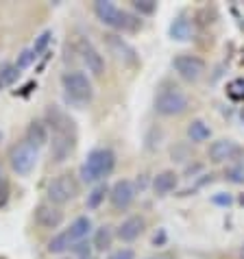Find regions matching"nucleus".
Wrapping results in <instances>:
<instances>
[{"instance_id":"obj_1","label":"nucleus","mask_w":244,"mask_h":259,"mask_svg":"<svg viewBox=\"0 0 244 259\" xmlns=\"http://www.w3.org/2000/svg\"><path fill=\"white\" fill-rule=\"evenodd\" d=\"M46 124L53 131V140H50V159L55 163H63L70 159V155L76 148V126L74 120L68 116L61 107L48 105L46 109Z\"/></svg>"},{"instance_id":"obj_2","label":"nucleus","mask_w":244,"mask_h":259,"mask_svg":"<svg viewBox=\"0 0 244 259\" xmlns=\"http://www.w3.org/2000/svg\"><path fill=\"white\" fill-rule=\"evenodd\" d=\"M94 13L105 26H111V28L122 31V33H135V31H140L142 28L140 16H135V13H131V11L120 9L118 5L109 3V0H96L94 3Z\"/></svg>"},{"instance_id":"obj_3","label":"nucleus","mask_w":244,"mask_h":259,"mask_svg":"<svg viewBox=\"0 0 244 259\" xmlns=\"http://www.w3.org/2000/svg\"><path fill=\"white\" fill-rule=\"evenodd\" d=\"M116 168V153L111 148H94L81 165V179L85 183H96L107 179Z\"/></svg>"},{"instance_id":"obj_4","label":"nucleus","mask_w":244,"mask_h":259,"mask_svg":"<svg viewBox=\"0 0 244 259\" xmlns=\"http://www.w3.org/2000/svg\"><path fill=\"white\" fill-rule=\"evenodd\" d=\"M155 111L164 118H172V116H181V113L188 111L190 107V98L185 96V92L181 88L172 83H164L155 94Z\"/></svg>"},{"instance_id":"obj_5","label":"nucleus","mask_w":244,"mask_h":259,"mask_svg":"<svg viewBox=\"0 0 244 259\" xmlns=\"http://www.w3.org/2000/svg\"><path fill=\"white\" fill-rule=\"evenodd\" d=\"M61 85H63V92H66V98L78 107L90 105L92 98H94V88H92V81L85 72H78V70L66 72L61 76Z\"/></svg>"},{"instance_id":"obj_6","label":"nucleus","mask_w":244,"mask_h":259,"mask_svg":"<svg viewBox=\"0 0 244 259\" xmlns=\"http://www.w3.org/2000/svg\"><path fill=\"white\" fill-rule=\"evenodd\" d=\"M37 159H39V150L35 146H31L26 140L13 144V146L9 148V165H11V170L20 177L31 175V172L35 170V165H37Z\"/></svg>"},{"instance_id":"obj_7","label":"nucleus","mask_w":244,"mask_h":259,"mask_svg":"<svg viewBox=\"0 0 244 259\" xmlns=\"http://www.w3.org/2000/svg\"><path fill=\"white\" fill-rule=\"evenodd\" d=\"M78 192V185L76 181L72 179V175H68V172H63V175H57L53 181L48 183L46 188V196H48V203L59 207V205H66L70 203Z\"/></svg>"},{"instance_id":"obj_8","label":"nucleus","mask_w":244,"mask_h":259,"mask_svg":"<svg viewBox=\"0 0 244 259\" xmlns=\"http://www.w3.org/2000/svg\"><path fill=\"white\" fill-rule=\"evenodd\" d=\"M103 39H105V46H107V50L116 57L118 61H122L125 66H129V68H135L140 63V55H138V50H135L129 41L122 37V35H118V33H105L103 35Z\"/></svg>"},{"instance_id":"obj_9","label":"nucleus","mask_w":244,"mask_h":259,"mask_svg":"<svg viewBox=\"0 0 244 259\" xmlns=\"http://www.w3.org/2000/svg\"><path fill=\"white\" fill-rule=\"evenodd\" d=\"M172 68H175L177 74L188 83H196L207 70L205 61L196 55H177L175 59H172Z\"/></svg>"},{"instance_id":"obj_10","label":"nucleus","mask_w":244,"mask_h":259,"mask_svg":"<svg viewBox=\"0 0 244 259\" xmlns=\"http://www.w3.org/2000/svg\"><path fill=\"white\" fill-rule=\"evenodd\" d=\"M76 50L81 55V61L92 76H103L105 74V57L100 55V50L92 44L88 37H81L76 41Z\"/></svg>"},{"instance_id":"obj_11","label":"nucleus","mask_w":244,"mask_h":259,"mask_svg":"<svg viewBox=\"0 0 244 259\" xmlns=\"http://www.w3.org/2000/svg\"><path fill=\"white\" fill-rule=\"evenodd\" d=\"M135 196H138V188H135L133 181L129 179H120L109 188V200H111V207L116 211H125L133 205Z\"/></svg>"},{"instance_id":"obj_12","label":"nucleus","mask_w":244,"mask_h":259,"mask_svg":"<svg viewBox=\"0 0 244 259\" xmlns=\"http://www.w3.org/2000/svg\"><path fill=\"white\" fill-rule=\"evenodd\" d=\"M35 225L46 229V231H53V229H59L61 222H63V211L59 209V207L50 205V203H39L37 207H35Z\"/></svg>"},{"instance_id":"obj_13","label":"nucleus","mask_w":244,"mask_h":259,"mask_svg":"<svg viewBox=\"0 0 244 259\" xmlns=\"http://www.w3.org/2000/svg\"><path fill=\"white\" fill-rule=\"evenodd\" d=\"M144 229H146V220L142 218V215H129L127 220H122L118 229H116V237L120 242H135L138 237L144 233Z\"/></svg>"},{"instance_id":"obj_14","label":"nucleus","mask_w":244,"mask_h":259,"mask_svg":"<svg viewBox=\"0 0 244 259\" xmlns=\"http://www.w3.org/2000/svg\"><path fill=\"white\" fill-rule=\"evenodd\" d=\"M240 153V146L235 144L233 140H216L210 144V150H207V155H210V159L214 163H225V161H231L235 159V155Z\"/></svg>"},{"instance_id":"obj_15","label":"nucleus","mask_w":244,"mask_h":259,"mask_svg":"<svg viewBox=\"0 0 244 259\" xmlns=\"http://www.w3.org/2000/svg\"><path fill=\"white\" fill-rule=\"evenodd\" d=\"M48 124L44 120H31L28 122V126H26V135H24V140L31 144V146L35 148H42V146H46V144L50 142V135H48Z\"/></svg>"},{"instance_id":"obj_16","label":"nucleus","mask_w":244,"mask_h":259,"mask_svg":"<svg viewBox=\"0 0 244 259\" xmlns=\"http://www.w3.org/2000/svg\"><path fill=\"white\" fill-rule=\"evenodd\" d=\"M179 185V175L175 170H164L153 179V192L157 196H168L170 192H175Z\"/></svg>"},{"instance_id":"obj_17","label":"nucleus","mask_w":244,"mask_h":259,"mask_svg":"<svg viewBox=\"0 0 244 259\" xmlns=\"http://www.w3.org/2000/svg\"><path fill=\"white\" fill-rule=\"evenodd\" d=\"M46 248H48V253H53V255H63V253H68L70 248H74V240H72V235H70V231L66 229V231L55 233Z\"/></svg>"},{"instance_id":"obj_18","label":"nucleus","mask_w":244,"mask_h":259,"mask_svg":"<svg viewBox=\"0 0 244 259\" xmlns=\"http://www.w3.org/2000/svg\"><path fill=\"white\" fill-rule=\"evenodd\" d=\"M92 229H94V225H92L90 215H78L72 225L68 227V231H70V235H72L74 244H78V242H85V237L92 233Z\"/></svg>"},{"instance_id":"obj_19","label":"nucleus","mask_w":244,"mask_h":259,"mask_svg":"<svg viewBox=\"0 0 244 259\" xmlns=\"http://www.w3.org/2000/svg\"><path fill=\"white\" fill-rule=\"evenodd\" d=\"M111 242H113V231L111 227H98L94 231V240H92V246H94V250H98V253H105V250L111 248Z\"/></svg>"},{"instance_id":"obj_20","label":"nucleus","mask_w":244,"mask_h":259,"mask_svg":"<svg viewBox=\"0 0 244 259\" xmlns=\"http://www.w3.org/2000/svg\"><path fill=\"white\" fill-rule=\"evenodd\" d=\"M190 35H192V22H190L188 18L179 16L175 22L170 24V37H172V39H177V41H188Z\"/></svg>"},{"instance_id":"obj_21","label":"nucleus","mask_w":244,"mask_h":259,"mask_svg":"<svg viewBox=\"0 0 244 259\" xmlns=\"http://www.w3.org/2000/svg\"><path fill=\"white\" fill-rule=\"evenodd\" d=\"M188 138L194 142V144L205 142V140L212 138V128L207 126L203 120H192L190 124H188Z\"/></svg>"},{"instance_id":"obj_22","label":"nucleus","mask_w":244,"mask_h":259,"mask_svg":"<svg viewBox=\"0 0 244 259\" xmlns=\"http://www.w3.org/2000/svg\"><path fill=\"white\" fill-rule=\"evenodd\" d=\"M105 196H109V185H107V183H98L96 188L88 194V200H85V207H88V209H98V207L103 205Z\"/></svg>"},{"instance_id":"obj_23","label":"nucleus","mask_w":244,"mask_h":259,"mask_svg":"<svg viewBox=\"0 0 244 259\" xmlns=\"http://www.w3.org/2000/svg\"><path fill=\"white\" fill-rule=\"evenodd\" d=\"M20 76V70L16 68V63H0V88H7V85H13L16 78Z\"/></svg>"},{"instance_id":"obj_24","label":"nucleus","mask_w":244,"mask_h":259,"mask_svg":"<svg viewBox=\"0 0 244 259\" xmlns=\"http://www.w3.org/2000/svg\"><path fill=\"white\" fill-rule=\"evenodd\" d=\"M133 9L138 11V16H153L157 11V3L155 0H133Z\"/></svg>"},{"instance_id":"obj_25","label":"nucleus","mask_w":244,"mask_h":259,"mask_svg":"<svg viewBox=\"0 0 244 259\" xmlns=\"http://www.w3.org/2000/svg\"><path fill=\"white\" fill-rule=\"evenodd\" d=\"M37 59V55L33 53V48H26V50H22V53L18 55V59H16V68L18 70H26L31 63Z\"/></svg>"},{"instance_id":"obj_26","label":"nucleus","mask_w":244,"mask_h":259,"mask_svg":"<svg viewBox=\"0 0 244 259\" xmlns=\"http://www.w3.org/2000/svg\"><path fill=\"white\" fill-rule=\"evenodd\" d=\"M50 39H53V31H44V33H42L37 39H35V44H33V53L39 57V55H42V53H44V50L48 48Z\"/></svg>"},{"instance_id":"obj_27","label":"nucleus","mask_w":244,"mask_h":259,"mask_svg":"<svg viewBox=\"0 0 244 259\" xmlns=\"http://www.w3.org/2000/svg\"><path fill=\"white\" fill-rule=\"evenodd\" d=\"M225 177L231 183H244V168L242 165H229L225 170Z\"/></svg>"},{"instance_id":"obj_28","label":"nucleus","mask_w":244,"mask_h":259,"mask_svg":"<svg viewBox=\"0 0 244 259\" xmlns=\"http://www.w3.org/2000/svg\"><path fill=\"white\" fill-rule=\"evenodd\" d=\"M107 259H135V253L131 248H118V250H113Z\"/></svg>"},{"instance_id":"obj_29","label":"nucleus","mask_w":244,"mask_h":259,"mask_svg":"<svg viewBox=\"0 0 244 259\" xmlns=\"http://www.w3.org/2000/svg\"><path fill=\"white\" fill-rule=\"evenodd\" d=\"M9 203V188H7V183H0V209Z\"/></svg>"},{"instance_id":"obj_30","label":"nucleus","mask_w":244,"mask_h":259,"mask_svg":"<svg viewBox=\"0 0 244 259\" xmlns=\"http://www.w3.org/2000/svg\"><path fill=\"white\" fill-rule=\"evenodd\" d=\"M212 200L216 205H231V196H229V194H218V196H214Z\"/></svg>"},{"instance_id":"obj_31","label":"nucleus","mask_w":244,"mask_h":259,"mask_svg":"<svg viewBox=\"0 0 244 259\" xmlns=\"http://www.w3.org/2000/svg\"><path fill=\"white\" fill-rule=\"evenodd\" d=\"M148 259H175L170 253H161V255H157V257H148Z\"/></svg>"},{"instance_id":"obj_32","label":"nucleus","mask_w":244,"mask_h":259,"mask_svg":"<svg viewBox=\"0 0 244 259\" xmlns=\"http://www.w3.org/2000/svg\"><path fill=\"white\" fill-rule=\"evenodd\" d=\"M240 257L244 259V244H242V248H240Z\"/></svg>"},{"instance_id":"obj_33","label":"nucleus","mask_w":244,"mask_h":259,"mask_svg":"<svg viewBox=\"0 0 244 259\" xmlns=\"http://www.w3.org/2000/svg\"><path fill=\"white\" fill-rule=\"evenodd\" d=\"M0 183H3V168H0Z\"/></svg>"},{"instance_id":"obj_34","label":"nucleus","mask_w":244,"mask_h":259,"mask_svg":"<svg viewBox=\"0 0 244 259\" xmlns=\"http://www.w3.org/2000/svg\"><path fill=\"white\" fill-rule=\"evenodd\" d=\"M81 259H92V255H88V257H81Z\"/></svg>"},{"instance_id":"obj_35","label":"nucleus","mask_w":244,"mask_h":259,"mask_svg":"<svg viewBox=\"0 0 244 259\" xmlns=\"http://www.w3.org/2000/svg\"><path fill=\"white\" fill-rule=\"evenodd\" d=\"M0 140H3V133H0Z\"/></svg>"},{"instance_id":"obj_36","label":"nucleus","mask_w":244,"mask_h":259,"mask_svg":"<svg viewBox=\"0 0 244 259\" xmlns=\"http://www.w3.org/2000/svg\"><path fill=\"white\" fill-rule=\"evenodd\" d=\"M0 259H5V257H0Z\"/></svg>"}]
</instances>
